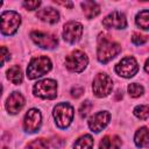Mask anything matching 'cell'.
Segmentation results:
<instances>
[{"instance_id":"4fadbf2b","label":"cell","mask_w":149,"mask_h":149,"mask_svg":"<svg viewBox=\"0 0 149 149\" xmlns=\"http://www.w3.org/2000/svg\"><path fill=\"white\" fill-rule=\"evenodd\" d=\"M102 24L106 28H114V29H125L127 27V19L123 13L114 10L108 14L104 20Z\"/></svg>"},{"instance_id":"52a82bcc","label":"cell","mask_w":149,"mask_h":149,"mask_svg":"<svg viewBox=\"0 0 149 149\" xmlns=\"http://www.w3.org/2000/svg\"><path fill=\"white\" fill-rule=\"evenodd\" d=\"M88 58L85 52L80 50H74L65 58V66L71 72H81L87 66Z\"/></svg>"},{"instance_id":"277c9868","label":"cell","mask_w":149,"mask_h":149,"mask_svg":"<svg viewBox=\"0 0 149 149\" xmlns=\"http://www.w3.org/2000/svg\"><path fill=\"white\" fill-rule=\"evenodd\" d=\"M21 23V16L14 10H6L1 14V34L9 36L16 33Z\"/></svg>"},{"instance_id":"4dcf8cb0","label":"cell","mask_w":149,"mask_h":149,"mask_svg":"<svg viewBox=\"0 0 149 149\" xmlns=\"http://www.w3.org/2000/svg\"><path fill=\"white\" fill-rule=\"evenodd\" d=\"M144 70H146V72H148V73H149V58L146 61V64H144Z\"/></svg>"},{"instance_id":"6da1fadb","label":"cell","mask_w":149,"mask_h":149,"mask_svg":"<svg viewBox=\"0 0 149 149\" xmlns=\"http://www.w3.org/2000/svg\"><path fill=\"white\" fill-rule=\"evenodd\" d=\"M121 51V45L106 36L105 34H100L98 37V47H97V57L98 61L102 64L113 59Z\"/></svg>"},{"instance_id":"d4e9b609","label":"cell","mask_w":149,"mask_h":149,"mask_svg":"<svg viewBox=\"0 0 149 149\" xmlns=\"http://www.w3.org/2000/svg\"><path fill=\"white\" fill-rule=\"evenodd\" d=\"M92 108H93V104L90 100H85L80 105V107H79V115H80V118H83V119L86 118L88 115V113L91 112Z\"/></svg>"},{"instance_id":"9a60e30c","label":"cell","mask_w":149,"mask_h":149,"mask_svg":"<svg viewBox=\"0 0 149 149\" xmlns=\"http://www.w3.org/2000/svg\"><path fill=\"white\" fill-rule=\"evenodd\" d=\"M36 16L42 20L43 22L54 24L56 22H58L59 20V13L57 9L52 8V7H44L42 9H38L36 13Z\"/></svg>"},{"instance_id":"ba28073f","label":"cell","mask_w":149,"mask_h":149,"mask_svg":"<svg viewBox=\"0 0 149 149\" xmlns=\"http://www.w3.org/2000/svg\"><path fill=\"white\" fill-rule=\"evenodd\" d=\"M139 71V65L137 62L134 57L132 56H127L125 58H122L116 65H115V72L123 77V78H130L134 74H136V72Z\"/></svg>"},{"instance_id":"7402d4cb","label":"cell","mask_w":149,"mask_h":149,"mask_svg":"<svg viewBox=\"0 0 149 149\" xmlns=\"http://www.w3.org/2000/svg\"><path fill=\"white\" fill-rule=\"evenodd\" d=\"M26 149H49V141L45 139H36L31 142H29L26 147Z\"/></svg>"},{"instance_id":"83f0119b","label":"cell","mask_w":149,"mask_h":149,"mask_svg":"<svg viewBox=\"0 0 149 149\" xmlns=\"http://www.w3.org/2000/svg\"><path fill=\"white\" fill-rule=\"evenodd\" d=\"M9 59H10V54L7 50V48L2 45L1 47V65H3L5 62L6 61H9Z\"/></svg>"},{"instance_id":"cb8c5ba5","label":"cell","mask_w":149,"mask_h":149,"mask_svg":"<svg viewBox=\"0 0 149 149\" xmlns=\"http://www.w3.org/2000/svg\"><path fill=\"white\" fill-rule=\"evenodd\" d=\"M127 90H128L129 95L133 97V98H137V97L142 95V94H143V91H144L143 86L140 85V84H136V83H132V84H129Z\"/></svg>"},{"instance_id":"30bf717a","label":"cell","mask_w":149,"mask_h":149,"mask_svg":"<svg viewBox=\"0 0 149 149\" xmlns=\"http://www.w3.org/2000/svg\"><path fill=\"white\" fill-rule=\"evenodd\" d=\"M41 123H42V115L38 109L31 108L26 113L24 119H23V129L27 133L33 134V133L38 132Z\"/></svg>"},{"instance_id":"8992f818","label":"cell","mask_w":149,"mask_h":149,"mask_svg":"<svg viewBox=\"0 0 149 149\" xmlns=\"http://www.w3.org/2000/svg\"><path fill=\"white\" fill-rule=\"evenodd\" d=\"M33 92L42 99H55L57 97V83L52 79L40 80L34 85Z\"/></svg>"},{"instance_id":"4316f807","label":"cell","mask_w":149,"mask_h":149,"mask_svg":"<svg viewBox=\"0 0 149 149\" xmlns=\"http://www.w3.org/2000/svg\"><path fill=\"white\" fill-rule=\"evenodd\" d=\"M40 5H41V1H23V2H22V6H23L27 10L37 9Z\"/></svg>"},{"instance_id":"603a6c76","label":"cell","mask_w":149,"mask_h":149,"mask_svg":"<svg viewBox=\"0 0 149 149\" xmlns=\"http://www.w3.org/2000/svg\"><path fill=\"white\" fill-rule=\"evenodd\" d=\"M134 115L140 120H146L149 118V106L148 105H137L134 108Z\"/></svg>"},{"instance_id":"2e32d148","label":"cell","mask_w":149,"mask_h":149,"mask_svg":"<svg viewBox=\"0 0 149 149\" xmlns=\"http://www.w3.org/2000/svg\"><path fill=\"white\" fill-rule=\"evenodd\" d=\"M121 139L116 135H106L99 143V149H120Z\"/></svg>"},{"instance_id":"1f68e13d","label":"cell","mask_w":149,"mask_h":149,"mask_svg":"<svg viewBox=\"0 0 149 149\" xmlns=\"http://www.w3.org/2000/svg\"><path fill=\"white\" fill-rule=\"evenodd\" d=\"M146 146H147V147H149V142H148V143H147V144H146Z\"/></svg>"},{"instance_id":"44dd1931","label":"cell","mask_w":149,"mask_h":149,"mask_svg":"<svg viewBox=\"0 0 149 149\" xmlns=\"http://www.w3.org/2000/svg\"><path fill=\"white\" fill-rule=\"evenodd\" d=\"M135 23L140 29L149 30V10L144 9L139 12L135 16Z\"/></svg>"},{"instance_id":"7a4b0ae2","label":"cell","mask_w":149,"mask_h":149,"mask_svg":"<svg viewBox=\"0 0 149 149\" xmlns=\"http://www.w3.org/2000/svg\"><path fill=\"white\" fill-rule=\"evenodd\" d=\"M51 68H52V64L49 57L47 56L34 57L27 68V77L29 79H36L48 73L51 70Z\"/></svg>"},{"instance_id":"f546056e","label":"cell","mask_w":149,"mask_h":149,"mask_svg":"<svg viewBox=\"0 0 149 149\" xmlns=\"http://www.w3.org/2000/svg\"><path fill=\"white\" fill-rule=\"evenodd\" d=\"M57 3L63 5V6H68L69 8H72V6H73V3H72V2H61V1H57Z\"/></svg>"},{"instance_id":"5b68a950","label":"cell","mask_w":149,"mask_h":149,"mask_svg":"<svg viewBox=\"0 0 149 149\" xmlns=\"http://www.w3.org/2000/svg\"><path fill=\"white\" fill-rule=\"evenodd\" d=\"M92 90L95 97L104 98L107 97L113 90V80L106 73H98L92 84Z\"/></svg>"},{"instance_id":"e0dca14e","label":"cell","mask_w":149,"mask_h":149,"mask_svg":"<svg viewBox=\"0 0 149 149\" xmlns=\"http://www.w3.org/2000/svg\"><path fill=\"white\" fill-rule=\"evenodd\" d=\"M81 8L87 19H93L100 13V6L94 1H84L81 2Z\"/></svg>"},{"instance_id":"7c38bea8","label":"cell","mask_w":149,"mask_h":149,"mask_svg":"<svg viewBox=\"0 0 149 149\" xmlns=\"http://www.w3.org/2000/svg\"><path fill=\"white\" fill-rule=\"evenodd\" d=\"M109 120H111V114L107 111H100V112L93 114L88 119L87 122H88V127L92 132L99 133L109 123Z\"/></svg>"},{"instance_id":"484cf974","label":"cell","mask_w":149,"mask_h":149,"mask_svg":"<svg viewBox=\"0 0 149 149\" xmlns=\"http://www.w3.org/2000/svg\"><path fill=\"white\" fill-rule=\"evenodd\" d=\"M147 41H148V36L147 35H141L139 33H134L132 35V42L135 45H141V44L146 43Z\"/></svg>"},{"instance_id":"f1b7e54d","label":"cell","mask_w":149,"mask_h":149,"mask_svg":"<svg viewBox=\"0 0 149 149\" xmlns=\"http://www.w3.org/2000/svg\"><path fill=\"white\" fill-rule=\"evenodd\" d=\"M83 93H84V88H83V87L74 86V87L71 88V95H72L73 98H79Z\"/></svg>"},{"instance_id":"5bb4252c","label":"cell","mask_w":149,"mask_h":149,"mask_svg":"<svg viewBox=\"0 0 149 149\" xmlns=\"http://www.w3.org/2000/svg\"><path fill=\"white\" fill-rule=\"evenodd\" d=\"M24 106V98L20 92H13L6 101V109L10 114H17Z\"/></svg>"},{"instance_id":"d6986e66","label":"cell","mask_w":149,"mask_h":149,"mask_svg":"<svg viewBox=\"0 0 149 149\" xmlns=\"http://www.w3.org/2000/svg\"><path fill=\"white\" fill-rule=\"evenodd\" d=\"M7 78L15 85H19L23 80V74L22 70L19 65H13L7 70Z\"/></svg>"},{"instance_id":"ac0fdd59","label":"cell","mask_w":149,"mask_h":149,"mask_svg":"<svg viewBox=\"0 0 149 149\" xmlns=\"http://www.w3.org/2000/svg\"><path fill=\"white\" fill-rule=\"evenodd\" d=\"M134 142L135 146L139 148L144 147L149 142V129L147 127H141L136 130L135 136H134Z\"/></svg>"},{"instance_id":"9c48e42d","label":"cell","mask_w":149,"mask_h":149,"mask_svg":"<svg viewBox=\"0 0 149 149\" xmlns=\"http://www.w3.org/2000/svg\"><path fill=\"white\" fill-rule=\"evenodd\" d=\"M30 37L40 48H43V49H54L58 44L57 37L50 33L34 30L30 33Z\"/></svg>"},{"instance_id":"ffe728a7","label":"cell","mask_w":149,"mask_h":149,"mask_svg":"<svg viewBox=\"0 0 149 149\" xmlns=\"http://www.w3.org/2000/svg\"><path fill=\"white\" fill-rule=\"evenodd\" d=\"M93 137L88 134H85L76 140L73 143V149H93Z\"/></svg>"},{"instance_id":"8fae6325","label":"cell","mask_w":149,"mask_h":149,"mask_svg":"<svg viewBox=\"0 0 149 149\" xmlns=\"http://www.w3.org/2000/svg\"><path fill=\"white\" fill-rule=\"evenodd\" d=\"M83 34V26L77 21H69L63 28V38L68 43H76L80 40Z\"/></svg>"},{"instance_id":"3957f363","label":"cell","mask_w":149,"mask_h":149,"mask_svg":"<svg viewBox=\"0 0 149 149\" xmlns=\"http://www.w3.org/2000/svg\"><path fill=\"white\" fill-rule=\"evenodd\" d=\"M73 114H74L73 107L69 102L57 104L52 112V115H54L57 127L62 128V129H65L71 125V122L73 120Z\"/></svg>"}]
</instances>
